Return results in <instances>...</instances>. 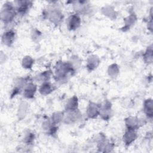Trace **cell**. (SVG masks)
<instances>
[{"mask_svg":"<svg viewBox=\"0 0 153 153\" xmlns=\"http://www.w3.org/2000/svg\"><path fill=\"white\" fill-rule=\"evenodd\" d=\"M16 14V11L13 4L11 2L4 4L1 12V18L4 23L8 24L10 23L14 19Z\"/></svg>","mask_w":153,"mask_h":153,"instance_id":"1","label":"cell"},{"mask_svg":"<svg viewBox=\"0 0 153 153\" xmlns=\"http://www.w3.org/2000/svg\"><path fill=\"white\" fill-rule=\"evenodd\" d=\"M73 72V68L69 63H58L56 67L55 73L56 77L59 79L66 78L69 74Z\"/></svg>","mask_w":153,"mask_h":153,"instance_id":"2","label":"cell"},{"mask_svg":"<svg viewBox=\"0 0 153 153\" xmlns=\"http://www.w3.org/2000/svg\"><path fill=\"white\" fill-rule=\"evenodd\" d=\"M15 32L12 30H9L4 32L2 36V41L4 45L11 46L14 40Z\"/></svg>","mask_w":153,"mask_h":153,"instance_id":"3","label":"cell"},{"mask_svg":"<svg viewBox=\"0 0 153 153\" xmlns=\"http://www.w3.org/2000/svg\"><path fill=\"white\" fill-rule=\"evenodd\" d=\"M81 23L79 17L76 14L71 15L68 19V28L69 30H75L78 28Z\"/></svg>","mask_w":153,"mask_h":153,"instance_id":"4","label":"cell"},{"mask_svg":"<svg viewBox=\"0 0 153 153\" xmlns=\"http://www.w3.org/2000/svg\"><path fill=\"white\" fill-rule=\"evenodd\" d=\"M17 7L16 8V11L21 14H25L29 10V6L31 5L29 1H17Z\"/></svg>","mask_w":153,"mask_h":153,"instance_id":"5","label":"cell"},{"mask_svg":"<svg viewBox=\"0 0 153 153\" xmlns=\"http://www.w3.org/2000/svg\"><path fill=\"white\" fill-rule=\"evenodd\" d=\"M100 108L98 107L97 105L91 103L87 108V114L88 117L90 118L96 117L99 114Z\"/></svg>","mask_w":153,"mask_h":153,"instance_id":"6","label":"cell"},{"mask_svg":"<svg viewBox=\"0 0 153 153\" xmlns=\"http://www.w3.org/2000/svg\"><path fill=\"white\" fill-rule=\"evenodd\" d=\"M36 90V86L32 84H28L24 90V96L27 98H32L33 97Z\"/></svg>","mask_w":153,"mask_h":153,"instance_id":"7","label":"cell"},{"mask_svg":"<svg viewBox=\"0 0 153 153\" xmlns=\"http://www.w3.org/2000/svg\"><path fill=\"white\" fill-rule=\"evenodd\" d=\"M124 142L126 145H130L136 138V134L134 132V130H128L127 131L124 135Z\"/></svg>","mask_w":153,"mask_h":153,"instance_id":"8","label":"cell"},{"mask_svg":"<svg viewBox=\"0 0 153 153\" xmlns=\"http://www.w3.org/2000/svg\"><path fill=\"white\" fill-rule=\"evenodd\" d=\"M99 63V59L96 56L90 57L89 59L88 60L87 68L90 70L92 71L98 66Z\"/></svg>","mask_w":153,"mask_h":153,"instance_id":"9","label":"cell"},{"mask_svg":"<svg viewBox=\"0 0 153 153\" xmlns=\"http://www.w3.org/2000/svg\"><path fill=\"white\" fill-rule=\"evenodd\" d=\"M50 19L52 21V22L58 24L62 19V14L58 11H53L50 14Z\"/></svg>","mask_w":153,"mask_h":153,"instance_id":"10","label":"cell"},{"mask_svg":"<svg viewBox=\"0 0 153 153\" xmlns=\"http://www.w3.org/2000/svg\"><path fill=\"white\" fill-rule=\"evenodd\" d=\"M53 90L52 85L49 82H44L39 88V91L42 95H47Z\"/></svg>","mask_w":153,"mask_h":153,"instance_id":"11","label":"cell"},{"mask_svg":"<svg viewBox=\"0 0 153 153\" xmlns=\"http://www.w3.org/2000/svg\"><path fill=\"white\" fill-rule=\"evenodd\" d=\"M126 123L128 130H134L136 129L137 126V119L134 117H128L127 119H126Z\"/></svg>","mask_w":153,"mask_h":153,"instance_id":"12","label":"cell"},{"mask_svg":"<svg viewBox=\"0 0 153 153\" xmlns=\"http://www.w3.org/2000/svg\"><path fill=\"white\" fill-rule=\"evenodd\" d=\"M78 106V100L76 97L71 98L66 104V109L68 111H75L76 110Z\"/></svg>","mask_w":153,"mask_h":153,"instance_id":"13","label":"cell"},{"mask_svg":"<svg viewBox=\"0 0 153 153\" xmlns=\"http://www.w3.org/2000/svg\"><path fill=\"white\" fill-rule=\"evenodd\" d=\"M33 59L29 57V56H27V57H25L23 60V62H22V63H23V68H30L32 66V64H33Z\"/></svg>","mask_w":153,"mask_h":153,"instance_id":"14","label":"cell"},{"mask_svg":"<svg viewBox=\"0 0 153 153\" xmlns=\"http://www.w3.org/2000/svg\"><path fill=\"white\" fill-rule=\"evenodd\" d=\"M108 71H109V75H111V76H115L117 75V74H118V66L116 65H115V64L112 65H111L109 66Z\"/></svg>","mask_w":153,"mask_h":153,"instance_id":"15","label":"cell"},{"mask_svg":"<svg viewBox=\"0 0 153 153\" xmlns=\"http://www.w3.org/2000/svg\"><path fill=\"white\" fill-rule=\"evenodd\" d=\"M62 114H59V112H57L55 115H53V118H52V120L53 121V122L54 123H59L61 119H62Z\"/></svg>","mask_w":153,"mask_h":153,"instance_id":"16","label":"cell"}]
</instances>
